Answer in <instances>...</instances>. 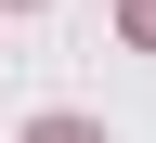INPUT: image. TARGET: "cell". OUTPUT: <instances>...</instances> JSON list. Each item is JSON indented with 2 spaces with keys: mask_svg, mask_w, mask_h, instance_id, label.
<instances>
[{
  "mask_svg": "<svg viewBox=\"0 0 156 143\" xmlns=\"http://www.w3.org/2000/svg\"><path fill=\"white\" fill-rule=\"evenodd\" d=\"M26 143H104V130H91V117H39Z\"/></svg>",
  "mask_w": 156,
  "mask_h": 143,
  "instance_id": "cell-1",
  "label": "cell"
},
{
  "mask_svg": "<svg viewBox=\"0 0 156 143\" xmlns=\"http://www.w3.org/2000/svg\"><path fill=\"white\" fill-rule=\"evenodd\" d=\"M130 39H143V52H156V0H130Z\"/></svg>",
  "mask_w": 156,
  "mask_h": 143,
  "instance_id": "cell-2",
  "label": "cell"
}]
</instances>
